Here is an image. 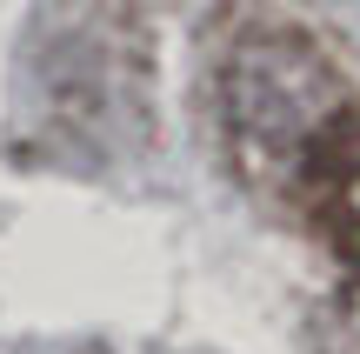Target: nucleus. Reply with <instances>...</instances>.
I'll use <instances>...</instances> for the list:
<instances>
[{"label": "nucleus", "mask_w": 360, "mask_h": 354, "mask_svg": "<svg viewBox=\"0 0 360 354\" xmlns=\"http://www.w3.org/2000/svg\"><path fill=\"white\" fill-rule=\"evenodd\" d=\"M227 147L254 187H300L327 141L354 120L347 80L300 34H247L220 74Z\"/></svg>", "instance_id": "1"}]
</instances>
